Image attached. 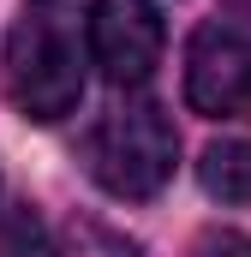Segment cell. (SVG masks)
Wrapping results in <instances>:
<instances>
[{
    "mask_svg": "<svg viewBox=\"0 0 251 257\" xmlns=\"http://www.w3.org/2000/svg\"><path fill=\"white\" fill-rule=\"evenodd\" d=\"M180 162V132L156 102H114L90 132V174L102 192L144 203L174 180Z\"/></svg>",
    "mask_w": 251,
    "mask_h": 257,
    "instance_id": "obj_1",
    "label": "cell"
},
{
    "mask_svg": "<svg viewBox=\"0 0 251 257\" xmlns=\"http://www.w3.org/2000/svg\"><path fill=\"white\" fill-rule=\"evenodd\" d=\"M6 96L24 120H66L84 96V60L60 18L30 12L6 36Z\"/></svg>",
    "mask_w": 251,
    "mask_h": 257,
    "instance_id": "obj_2",
    "label": "cell"
},
{
    "mask_svg": "<svg viewBox=\"0 0 251 257\" xmlns=\"http://www.w3.org/2000/svg\"><path fill=\"white\" fill-rule=\"evenodd\" d=\"M186 102L209 120H251V30L197 24L186 48Z\"/></svg>",
    "mask_w": 251,
    "mask_h": 257,
    "instance_id": "obj_3",
    "label": "cell"
},
{
    "mask_svg": "<svg viewBox=\"0 0 251 257\" xmlns=\"http://www.w3.org/2000/svg\"><path fill=\"white\" fill-rule=\"evenodd\" d=\"M84 36H90V60L102 66V78L120 84V90L144 84L156 72V60H162V42H168L162 12L150 0H96Z\"/></svg>",
    "mask_w": 251,
    "mask_h": 257,
    "instance_id": "obj_4",
    "label": "cell"
},
{
    "mask_svg": "<svg viewBox=\"0 0 251 257\" xmlns=\"http://www.w3.org/2000/svg\"><path fill=\"white\" fill-rule=\"evenodd\" d=\"M197 180H203V192L221 197V203H251V144L245 138L209 144L203 162H197Z\"/></svg>",
    "mask_w": 251,
    "mask_h": 257,
    "instance_id": "obj_5",
    "label": "cell"
},
{
    "mask_svg": "<svg viewBox=\"0 0 251 257\" xmlns=\"http://www.w3.org/2000/svg\"><path fill=\"white\" fill-rule=\"evenodd\" d=\"M66 257H138V251L108 239V233H96V227H72V251Z\"/></svg>",
    "mask_w": 251,
    "mask_h": 257,
    "instance_id": "obj_6",
    "label": "cell"
},
{
    "mask_svg": "<svg viewBox=\"0 0 251 257\" xmlns=\"http://www.w3.org/2000/svg\"><path fill=\"white\" fill-rule=\"evenodd\" d=\"M197 257H251V239H245V233H233V227H221V233H203Z\"/></svg>",
    "mask_w": 251,
    "mask_h": 257,
    "instance_id": "obj_7",
    "label": "cell"
}]
</instances>
